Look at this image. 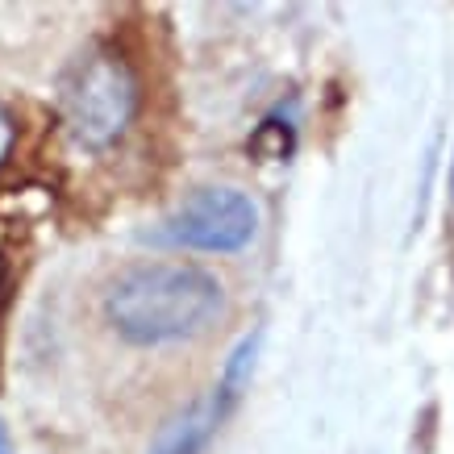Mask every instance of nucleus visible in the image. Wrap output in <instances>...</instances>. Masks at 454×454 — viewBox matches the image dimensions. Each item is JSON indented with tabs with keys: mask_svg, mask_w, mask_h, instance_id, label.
I'll return each instance as SVG.
<instances>
[{
	"mask_svg": "<svg viewBox=\"0 0 454 454\" xmlns=\"http://www.w3.org/2000/svg\"><path fill=\"white\" fill-rule=\"evenodd\" d=\"M221 309L225 288L192 262H138L125 267L105 292V321L134 346L200 338Z\"/></svg>",
	"mask_w": 454,
	"mask_h": 454,
	"instance_id": "f257e3e1",
	"label": "nucleus"
},
{
	"mask_svg": "<svg viewBox=\"0 0 454 454\" xmlns=\"http://www.w3.org/2000/svg\"><path fill=\"white\" fill-rule=\"evenodd\" d=\"M59 113L83 151H109L138 117V75L113 46H92L59 83Z\"/></svg>",
	"mask_w": 454,
	"mask_h": 454,
	"instance_id": "f03ea898",
	"label": "nucleus"
},
{
	"mask_svg": "<svg viewBox=\"0 0 454 454\" xmlns=\"http://www.w3.org/2000/svg\"><path fill=\"white\" fill-rule=\"evenodd\" d=\"M254 234H259V205L230 184L196 188L159 225V242L184 250H208V254H234V250L250 247Z\"/></svg>",
	"mask_w": 454,
	"mask_h": 454,
	"instance_id": "7ed1b4c3",
	"label": "nucleus"
},
{
	"mask_svg": "<svg viewBox=\"0 0 454 454\" xmlns=\"http://www.w3.org/2000/svg\"><path fill=\"white\" fill-rule=\"evenodd\" d=\"M259 346H262V333L259 330L247 333V338L230 350L225 367H221V380L208 387V396L192 400L188 409H179V413L154 434L146 454H205V446L213 442L221 421L234 413V404L242 400V392H247L250 375H254Z\"/></svg>",
	"mask_w": 454,
	"mask_h": 454,
	"instance_id": "20e7f679",
	"label": "nucleus"
},
{
	"mask_svg": "<svg viewBox=\"0 0 454 454\" xmlns=\"http://www.w3.org/2000/svg\"><path fill=\"white\" fill-rule=\"evenodd\" d=\"M13 142H17V121L9 117V109L0 105V167L9 163V154H13Z\"/></svg>",
	"mask_w": 454,
	"mask_h": 454,
	"instance_id": "39448f33",
	"label": "nucleus"
},
{
	"mask_svg": "<svg viewBox=\"0 0 454 454\" xmlns=\"http://www.w3.org/2000/svg\"><path fill=\"white\" fill-rule=\"evenodd\" d=\"M0 454H13V442H9V429L0 421Z\"/></svg>",
	"mask_w": 454,
	"mask_h": 454,
	"instance_id": "423d86ee",
	"label": "nucleus"
},
{
	"mask_svg": "<svg viewBox=\"0 0 454 454\" xmlns=\"http://www.w3.org/2000/svg\"><path fill=\"white\" fill-rule=\"evenodd\" d=\"M446 188H450V205H454V154H450V176H446Z\"/></svg>",
	"mask_w": 454,
	"mask_h": 454,
	"instance_id": "0eeeda50",
	"label": "nucleus"
}]
</instances>
